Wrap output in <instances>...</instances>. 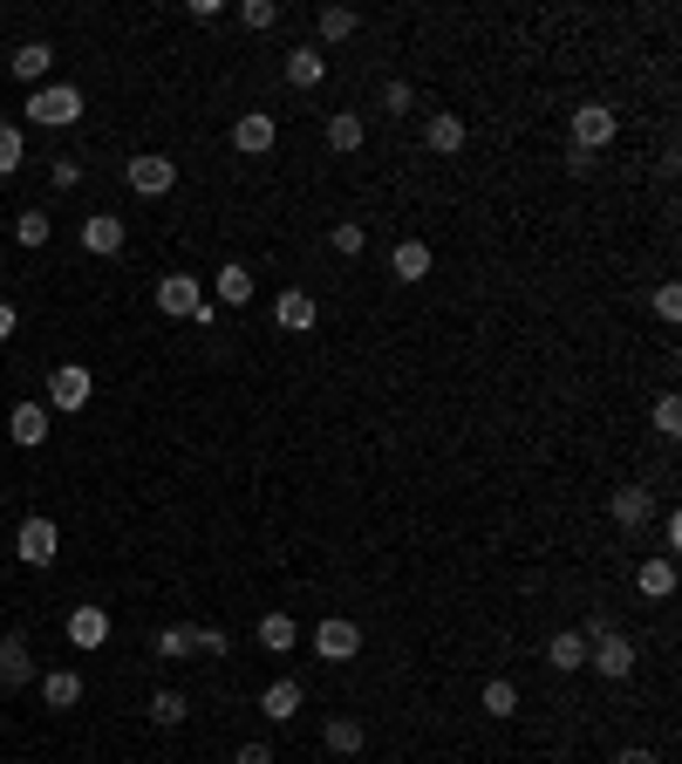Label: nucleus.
<instances>
[{"label":"nucleus","mask_w":682,"mask_h":764,"mask_svg":"<svg viewBox=\"0 0 682 764\" xmlns=\"http://www.w3.org/2000/svg\"><path fill=\"white\" fill-rule=\"evenodd\" d=\"M225 8H219V0H185V21H198V28H212V21H219Z\"/></svg>","instance_id":"nucleus-40"},{"label":"nucleus","mask_w":682,"mask_h":764,"mask_svg":"<svg viewBox=\"0 0 682 764\" xmlns=\"http://www.w3.org/2000/svg\"><path fill=\"white\" fill-rule=\"evenodd\" d=\"M648 513H655V492H648V485H621V492L608 498V519H615V526H628V532H642V526H648Z\"/></svg>","instance_id":"nucleus-16"},{"label":"nucleus","mask_w":682,"mask_h":764,"mask_svg":"<svg viewBox=\"0 0 682 764\" xmlns=\"http://www.w3.org/2000/svg\"><path fill=\"white\" fill-rule=\"evenodd\" d=\"M478 703H485V717H519V682L492 676V682H485V697H478Z\"/></svg>","instance_id":"nucleus-31"},{"label":"nucleus","mask_w":682,"mask_h":764,"mask_svg":"<svg viewBox=\"0 0 682 764\" xmlns=\"http://www.w3.org/2000/svg\"><path fill=\"white\" fill-rule=\"evenodd\" d=\"M233 764H273V744H239Z\"/></svg>","instance_id":"nucleus-43"},{"label":"nucleus","mask_w":682,"mask_h":764,"mask_svg":"<svg viewBox=\"0 0 682 764\" xmlns=\"http://www.w3.org/2000/svg\"><path fill=\"white\" fill-rule=\"evenodd\" d=\"M273 328L308 335V328H314V294L308 287H281V294H273Z\"/></svg>","instance_id":"nucleus-13"},{"label":"nucleus","mask_w":682,"mask_h":764,"mask_svg":"<svg viewBox=\"0 0 682 764\" xmlns=\"http://www.w3.org/2000/svg\"><path fill=\"white\" fill-rule=\"evenodd\" d=\"M14 553L28 559V567H55V553H62V532H55V519H21L14 526Z\"/></svg>","instance_id":"nucleus-4"},{"label":"nucleus","mask_w":682,"mask_h":764,"mask_svg":"<svg viewBox=\"0 0 682 764\" xmlns=\"http://www.w3.org/2000/svg\"><path fill=\"white\" fill-rule=\"evenodd\" d=\"M21 158H28L21 131H14V123H0V177H14V171H21Z\"/></svg>","instance_id":"nucleus-36"},{"label":"nucleus","mask_w":682,"mask_h":764,"mask_svg":"<svg viewBox=\"0 0 682 764\" xmlns=\"http://www.w3.org/2000/svg\"><path fill=\"white\" fill-rule=\"evenodd\" d=\"M75 116H83V89H75V83H41L28 96V123H35V131H69Z\"/></svg>","instance_id":"nucleus-2"},{"label":"nucleus","mask_w":682,"mask_h":764,"mask_svg":"<svg viewBox=\"0 0 682 764\" xmlns=\"http://www.w3.org/2000/svg\"><path fill=\"white\" fill-rule=\"evenodd\" d=\"M123 185H131L137 198H164L171 185H178V164H171V158H158V150H144V158H131V164H123Z\"/></svg>","instance_id":"nucleus-5"},{"label":"nucleus","mask_w":682,"mask_h":764,"mask_svg":"<svg viewBox=\"0 0 682 764\" xmlns=\"http://www.w3.org/2000/svg\"><path fill=\"white\" fill-rule=\"evenodd\" d=\"M321 737H327V751H335V757H356V751L369 744V724H362V717H327Z\"/></svg>","instance_id":"nucleus-22"},{"label":"nucleus","mask_w":682,"mask_h":764,"mask_svg":"<svg viewBox=\"0 0 682 764\" xmlns=\"http://www.w3.org/2000/svg\"><path fill=\"white\" fill-rule=\"evenodd\" d=\"M635 594L669 601L675 594V559H642V567H635Z\"/></svg>","instance_id":"nucleus-21"},{"label":"nucleus","mask_w":682,"mask_h":764,"mask_svg":"<svg viewBox=\"0 0 682 764\" xmlns=\"http://www.w3.org/2000/svg\"><path fill=\"white\" fill-rule=\"evenodd\" d=\"M655 430H662V438H682V403L675 396H655Z\"/></svg>","instance_id":"nucleus-37"},{"label":"nucleus","mask_w":682,"mask_h":764,"mask_svg":"<svg viewBox=\"0 0 682 764\" xmlns=\"http://www.w3.org/2000/svg\"><path fill=\"white\" fill-rule=\"evenodd\" d=\"M110 642V615L96 601H83V607H69V649H83V655H96Z\"/></svg>","instance_id":"nucleus-10"},{"label":"nucleus","mask_w":682,"mask_h":764,"mask_svg":"<svg viewBox=\"0 0 682 764\" xmlns=\"http://www.w3.org/2000/svg\"><path fill=\"white\" fill-rule=\"evenodd\" d=\"M300 703H308V690H300V676H281V682H266V690H260L266 724H294V717H300Z\"/></svg>","instance_id":"nucleus-14"},{"label":"nucleus","mask_w":682,"mask_h":764,"mask_svg":"<svg viewBox=\"0 0 682 764\" xmlns=\"http://www.w3.org/2000/svg\"><path fill=\"white\" fill-rule=\"evenodd\" d=\"M273 21H281V8L273 0H239V28H252V35H266Z\"/></svg>","instance_id":"nucleus-35"},{"label":"nucleus","mask_w":682,"mask_h":764,"mask_svg":"<svg viewBox=\"0 0 682 764\" xmlns=\"http://www.w3.org/2000/svg\"><path fill=\"white\" fill-rule=\"evenodd\" d=\"M185 717H191V703L178 690H150V724H158V730H178Z\"/></svg>","instance_id":"nucleus-28"},{"label":"nucleus","mask_w":682,"mask_h":764,"mask_svg":"<svg viewBox=\"0 0 682 764\" xmlns=\"http://www.w3.org/2000/svg\"><path fill=\"white\" fill-rule=\"evenodd\" d=\"M8 438L21 451H41L48 444V410H41V403H14V410H8Z\"/></svg>","instance_id":"nucleus-17"},{"label":"nucleus","mask_w":682,"mask_h":764,"mask_svg":"<svg viewBox=\"0 0 682 764\" xmlns=\"http://www.w3.org/2000/svg\"><path fill=\"white\" fill-rule=\"evenodd\" d=\"M158 655H164V662H191V655H198V634H191L185 621L164 628V634H158Z\"/></svg>","instance_id":"nucleus-32"},{"label":"nucleus","mask_w":682,"mask_h":764,"mask_svg":"<svg viewBox=\"0 0 682 764\" xmlns=\"http://www.w3.org/2000/svg\"><path fill=\"white\" fill-rule=\"evenodd\" d=\"M615 131H621V116L608 103H580L573 110V150H587V158H594V150H608Z\"/></svg>","instance_id":"nucleus-6"},{"label":"nucleus","mask_w":682,"mask_h":764,"mask_svg":"<svg viewBox=\"0 0 682 764\" xmlns=\"http://www.w3.org/2000/svg\"><path fill=\"white\" fill-rule=\"evenodd\" d=\"M48 233H55V219H48L41 206H35V212H21V219H14V239H21V246H48Z\"/></svg>","instance_id":"nucleus-34"},{"label":"nucleus","mask_w":682,"mask_h":764,"mask_svg":"<svg viewBox=\"0 0 682 764\" xmlns=\"http://www.w3.org/2000/svg\"><path fill=\"white\" fill-rule=\"evenodd\" d=\"M41 669H35V649H28V634H8L0 642V690H28Z\"/></svg>","instance_id":"nucleus-11"},{"label":"nucleus","mask_w":682,"mask_h":764,"mask_svg":"<svg viewBox=\"0 0 682 764\" xmlns=\"http://www.w3.org/2000/svg\"><path fill=\"white\" fill-rule=\"evenodd\" d=\"M389 273H396V280H423V273H431V246H423V239H396Z\"/></svg>","instance_id":"nucleus-25"},{"label":"nucleus","mask_w":682,"mask_h":764,"mask_svg":"<svg viewBox=\"0 0 682 764\" xmlns=\"http://www.w3.org/2000/svg\"><path fill=\"white\" fill-rule=\"evenodd\" d=\"M219 300H225V308H246V300H252V267L246 260H225L219 267Z\"/></svg>","instance_id":"nucleus-26"},{"label":"nucleus","mask_w":682,"mask_h":764,"mask_svg":"<svg viewBox=\"0 0 682 764\" xmlns=\"http://www.w3.org/2000/svg\"><path fill=\"white\" fill-rule=\"evenodd\" d=\"M198 634V655H225V649H233V634H225L219 621H206V628H191Z\"/></svg>","instance_id":"nucleus-38"},{"label":"nucleus","mask_w":682,"mask_h":764,"mask_svg":"<svg viewBox=\"0 0 682 764\" xmlns=\"http://www.w3.org/2000/svg\"><path fill=\"white\" fill-rule=\"evenodd\" d=\"M546 662H553V669H560V676L587 669V642H580L573 628H560V634H553V642H546Z\"/></svg>","instance_id":"nucleus-23"},{"label":"nucleus","mask_w":682,"mask_h":764,"mask_svg":"<svg viewBox=\"0 0 682 764\" xmlns=\"http://www.w3.org/2000/svg\"><path fill=\"white\" fill-rule=\"evenodd\" d=\"M314 28H321V41H348V35L362 28V14H356V8H321Z\"/></svg>","instance_id":"nucleus-29"},{"label":"nucleus","mask_w":682,"mask_h":764,"mask_svg":"<svg viewBox=\"0 0 682 764\" xmlns=\"http://www.w3.org/2000/svg\"><path fill=\"white\" fill-rule=\"evenodd\" d=\"M327 246H335L342 260H362V252H369V225L362 219H342L335 233H327Z\"/></svg>","instance_id":"nucleus-30"},{"label":"nucleus","mask_w":682,"mask_h":764,"mask_svg":"<svg viewBox=\"0 0 682 764\" xmlns=\"http://www.w3.org/2000/svg\"><path fill=\"white\" fill-rule=\"evenodd\" d=\"M158 315L212 328V308H206V287H198V273H164V280H158Z\"/></svg>","instance_id":"nucleus-1"},{"label":"nucleus","mask_w":682,"mask_h":764,"mask_svg":"<svg viewBox=\"0 0 682 764\" xmlns=\"http://www.w3.org/2000/svg\"><path fill=\"white\" fill-rule=\"evenodd\" d=\"M675 546H682V519L662 513V559H675Z\"/></svg>","instance_id":"nucleus-41"},{"label":"nucleus","mask_w":682,"mask_h":764,"mask_svg":"<svg viewBox=\"0 0 682 764\" xmlns=\"http://www.w3.org/2000/svg\"><path fill=\"white\" fill-rule=\"evenodd\" d=\"M362 137H369V123H362L356 110H335V116H327V150H342V158H348V150H362Z\"/></svg>","instance_id":"nucleus-24"},{"label":"nucleus","mask_w":682,"mask_h":764,"mask_svg":"<svg viewBox=\"0 0 682 764\" xmlns=\"http://www.w3.org/2000/svg\"><path fill=\"white\" fill-rule=\"evenodd\" d=\"M8 69L21 75V83H35V89H41V83H48V69H55V48H48V41H21L14 56H8Z\"/></svg>","instance_id":"nucleus-18"},{"label":"nucleus","mask_w":682,"mask_h":764,"mask_svg":"<svg viewBox=\"0 0 682 764\" xmlns=\"http://www.w3.org/2000/svg\"><path fill=\"white\" fill-rule=\"evenodd\" d=\"M635 655H642V649L615 628V634H600V642H587V669L608 676V682H628V676H635Z\"/></svg>","instance_id":"nucleus-3"},{"label":"nucleus","mask_w":682,"mask_h":764,"mask_svg":"<svg viewBox=\"0 0 682 764\" xmlns=\"http://www.w3.org/2000/svg\"><path fill=\"white\" fill-rule=\"evenodd\" d=\"M294 642H300V621H294V615H281V607H273V615H260V649L287 655Z\"/></svg>","instance_id":"nucleus-27"},{"label":"nucleus","mask_w":682,"mask_h":764,"mask_svg":"<svg viewBox=\"0 0 682 764\" xmlns=\"http://www.w3.org/2000/svg\"><path fill=\"white\" fill-rule=\"evenodd\" d=\"M41 703L48 710H75L83 703V676L75 669H41Z\"/></svg>","instance_id":"nucleus-20"},{"label":"nucleus","mask_w":682,"mask_h":764,"mask_svg":"<svg viewBox=\"0 0 682 764\" xmlns=\"http://www.w3.org/2000/svg\"><path fill=\"white\" fill-rule=\"evenodd\" d=\"M233 144L246 150V158H266V150L281 144V123H273V110H246V116L233 123Z\"/></svg>","instance_id":"nucleus-12"},{"label":"nucleus","mask_w":682,"mask_h":764,"mask_svg":"<svg viewBox=\"0 0 682 764\" xmlns=\"http://www.w3.org/2000/svg\"><path fill=\"white\" fill-rule=\"evenodd\" d=\"M14 328H21V315L8 308V300H0V342H14Z\"/></svg>","instance_id":"nucleus-44"},{"label":"nucleus","mask_w":682,"mask_h":764,"mask_svg":"<svg viewBox=\"0 0 682 764\" xmlns=\"http://www.w3.org/2000/svg\"><path fill=\"white\" fill-rule=\"evenodd\" d=\"M471 144V123L458 110H431L423 116V150H437V158H458V150Z\"/></svg>","instance_id":"nucleus-9"},{"label":"nucleus","mask_w":682,"mask_h":764,"mask_svg":"<svg viewBox=\"0 0 682 764\" xmlns=\"http://www.w3.org/2000/svg\"><path fill=\"white\" fill-rule=\"evenodd\" d=\"M314 655H321V662H356V655H362V628L348 621V615L314 621Z\"/></svg>","instance_id":"nucleus-7"},{"label":"nucleus","mask_w":682,"mask_h":764,"mask_svg":"<svg viewBox=\"0 0 682 764\" xmlns=\"http://www.w3.org/2000/svg\"><path fill=\"white\" fill-rule=\"evenodd\" d=\"M123 239H131V233H123V219H116V212H89V219H83V252H96V260L123 252Z\"/></svg>","instance_id":"nucleus-15"},{"label":"nucleus","mask_w":682,"mask_h":764,"mask_svg":"<svg viewBox=\"0 0 682 764\" xmlns=\"http://www.w3.org/2000/svg\"><path fill=\"white\" fill-rule=\"evenodd\" d=\"M655 315H662V321H682V287H655Z\"/></svg>","instance_id":"nucleus-39"},{"label":"nucleus","mask_w":682,"mask_h":764,"mask_svg":"<svg viewBox=\"0 0 682 764\" xmlns=\"http://www.w3.org/2000/svg\"><path fill=\"white\" fill-rule=\"evenodd\" d=\"M287 83H294V89H321V83H327V56H321L314 41L287 56Z\"/></svg>","instance_id":"nucleus-19"},{"label":"nucleus","mask_w":682,"mask_h":764,"mask_svg":"<svg viewBox=\"0 0 682 764\" xmlns=\"http://www.w3.org/2000/svg\"><path fill=\"white\" fill-rule=\"evenodd\" d=\"M615 764H655V751H642V744H628V751H621Z\"/></svg>","instance_id":"nucleus-45"},{"label":"nucleus","mask_w":682,"mask_h":764,"mask_svg":"<svg viewBox=\"0 0 682 764\" xmlns=\"http://www.w3.org/2000/svg\"><path fill=\"white\" fill-rule=\"evenodd\" d=\"M89 396H96V375L83 362H62L48 375V403H55V410H89Z\"/></svg>","instance_id":"nucleus-8"},{"label":"nucleus","mask_w":682,"mask_h":764,"mask_svg":"<svg viewBox=\"0 0 682 764\" xmlns=\"http://www.w3.org/2000/svg\"><path fill=\"white\" fill-rule=\"evenodd\" d=\"M75 185H83V164L62 158V164H55V192H75Z\"/></svg>","instance_id":"nucleus-42"},{"label":"nucleus","mask_w":682,"mask_h":764,"mask_svg":"<svg viewBox=\"0 0 682 764\" xmlns=\"http://www.w3.org/2000/svg\"><path fill=\"white\" fill-rule=\"evenodd\" d=\"M375 103H383V116H410V110H417V89L402 83V75H389V83H383V96H375Z\"/></svg>","instance_id":"nucleus-33"}]
</instances>
